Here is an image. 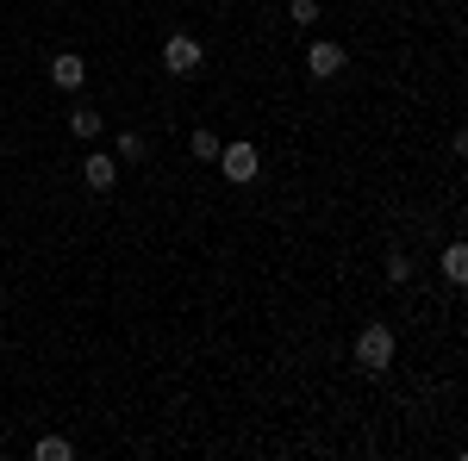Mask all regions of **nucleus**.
Instances as JSON below:
<instances>
[{"label":"nucleus","instance_id":"f257e3e1","mask_svg":"<svg viewBox=\"0 0 468 461\" xmlns=\"http://www.w3.org/2000/svg\"><path fill=\"white\" fill-rule=\"evenodd\" d=\"M356 368L362 374H388V368H394V330L381 319L356 330Z\"/></svg>","mask_w":468,"mask_h":461},{"label":"nucleus","instance_id":"f03ea898","mask_svg":"<svg viewBox=\"0 0 468 461\" xmlns=\"http://www.w3.org/2000/svg\"><path fill=\"white\" fill-rule=\"evenodd\" d=\"M218 175L231 181V187H250L256 175H262V156H256V143H218Z\"/></svg>","mask_w":468,"mask_h":461},{"label":"nucleus","instance_id":"7ed1b4c3","mask_svg":"<svg viewBox=\"0 0 468 461\" xmlns=\"http://www.w3.org/2000/svg\"><path fill=\"white\" fill-rule=\"evenodd\" d=\"M200 63H207V50H200L194 32H169L163 37V69L169 75H200Z\"/></svg>","mask_w":468,"mask_h":461},{"label":"nucleus","instance_id":"20e7f679","mask_svg":"<svg viewBox=\"0 0 468 461\" xmlns=\"http://www.w3.org/2000/svg\"><path fill=\"white\" fill-rule=\"evenodd\" d=\"M81 181H88V194H107L112 181H119V156L112 150H88L81 156Z\"/></svg>","mask_w":468,"mask_h":461},{"label":"nucleus","instance_id":"39448f33","mask_svg":"<svg viewBox=\"0 0 468 461\" xmlns=\"http://www.w3.org/2000/svg\"><path fill=\"white\" fill-rule=\"evenodd\" d=\"M306 75H313V81H331V75H344V44H313V50H306Z\"/></svg>","mask_w":468,"mask_h":461},{"label":"nucleus","instance_id":"423d86ee","mask_svg":"<svg viewBox=\"0 0 468 461\" xmlns=\"http://www.w3.org/2000/svg\"><path fill=\"white\" fill-rule=\"evenodd\" d=\"M50 81H57L63 94H81V81H88V63H81V50H63V57H50Z\"/></svg>","mask_w":468,"mask_h":461},{"label":"nucleus","instance_id":"0eeeda50","mask_svg":"<svg viewBox=\"0 0 468 461\" xmlns=\"http://www.w3.org/2000/svg\"><path fill=\"white\" fill-rule=\"evenodd\" d=\"M112 156H119V169H132V162L150 156V138L144 131H119V138H112Z\"/></svg>","mask_w":468,"mask_h":461},{"label":"nucleus","instance_id":"6e6552de","mask_svg":"<svg viewBox=\"0 0 468 461\" xmlns=\"http://www.w3.org/2000/svg\"><path fill=\"white\" fill-rule=\"evenodd\" d=\"M437 275H443L450 287H463V281H468V249H463V244H450L443 256H437Z\"/></svg>","mask_w":468,"mask_h":461},{"label":"nucleus","instance_id":"1a4fd4ad","mask_svg":"<svg viewBox=\"0 0 468 461\" xmlns=\"http://www.w3.org/2000/svg\"><path fill=\"white\" fill-rule=\"evenodd\" d=\"M69 456H75L69 436H37L32 443V461H69Z\"/></svg>","mask_w":468,"mask_h":461},{"label":"nucleus","instance_id":"9d476101","mask_svg":"<svg viewBox=\"0 0 468 461\" xmlns=\"http://www.w3.org/2000/svg\"><path fill=\"white\" fill-rule=\"evenodd\" d=\"M69 131H75L81 143H94V138H101V112H94V107H75V112H69Z\"/></svg>","mask_w":468,"mask_h":461},{"label":"nucleus","instance_id":"9b49d317","mask_svg":"<svg viewBox=\"0 0 468 461\" xmlns=\"http://www.w3.org/2000/svg\"><path fill=\"white\" fill-rule=\"evenodd\" d=\"M187 150H194V162H218V131H207V125H200V131L187 138Z\"/></svg>","mask_w":468,"mask_h":461},{"label":"nucleus","instance_id":"f8f14e48","mask_svg":"<svg viewBox=\"0 0 468 461\" xmlns=\"http://www.w3.org/2000/svg\"><path fill=\"white\" fill-rule=\"evenodd\" d=\"M288 19L300 32H313V26H319V0H288Z\"/></svg>","mask_w":468,"mask_h":461},{"label":"nucleus","instance_id":"ddd939ff","mask_svg":"<svg viewBox=\"0 0 468 461\" xmlns=\"http://www.w3.org/2000/svg\"><path fill=\"white\" fill-rule=\"evenodd\" d=\"M388 281H394V287L412 281V256H406V249H388Z\"/></svg>","mask_w":468,"mask_h":461}]
</instances>
